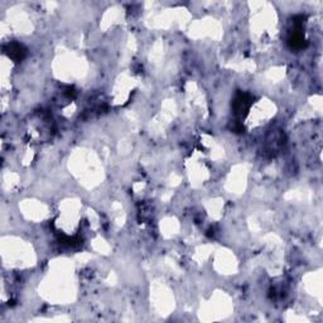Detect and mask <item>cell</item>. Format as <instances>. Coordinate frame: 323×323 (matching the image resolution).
Returning <instances> with one entry per match:
<instances>
[{
	"label": "cell",
	"mask_w": 323,
	"mask_h": 323,
	"mask_svg": "<svg viewBox=\"0 0 323 323\" xmlns=\"http://www.w3.org/2000/svg\"><path fill=\"white\" fill-rule=\"evenodd\" d=\"M251 96L249 94H245V92H239L236 95V98L234 99V102H232V107H234V113L235 115L238 116H245V114L247 113V110L251 105Z\"/></svg>",
	"instance_id": "obj_1"
},
{
	"label": "cell",
	"mask_w": 323,
	"mask_h": 323,
	"mask_svg": "<svg viewBox=\"0 0 323 323\" xmlns=\"http://www.w3.org/2000/svg\"><path fill=\"white\" fill-rule=\"evenodd\" d=\"M5 53L9 56V58H12L13 61L20 62L25 57V55H27V51L19 43H9L5 47Z\"/></svg>",
	"instance_id": "obj_2"
},
{
	"label": "cell",
	"mask_w": 323,
	"mask_h": 323,
	"mask_svg": "<svg viewBox=\"0 0 323 323\" xmlns=\"http://www.w3.org/2000/svg\"><path fill=\"white\" fill-rule=\"evenodd\" d=\"M289 44L293 48H303L305 46L304 37L301 33H294L289 40Z\"/></svg>",
	"instance_id": "obj_3"
}]
</instances>
